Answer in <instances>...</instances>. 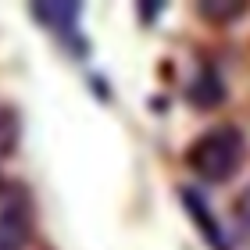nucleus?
I'll list each match as a JSON object with an SVG mask.
<instances>
[{
    "label": "nucleus",
    "instance_id": "obj_1",
    "mask_svg": "<svg viewBox=\"0 0 250 250\" xmlns=\"http://www.w3.org/2000/svg\"><path fill=\"white\" fill-rule=\"evenodd\" d=\"M247 165V136L240 125H211L186 146V168L200 183L222 186Z\"/></svg>",
    "mask_w": 250,
    "mask_h": 250
},
{
    "label": "nucleus",
    "instance_id": "obj_2",
    "mask_svg": "<svg viewBox=\"0 0 250 250\" xmlns=\"http://www.w3.org/2000/svg\"><path fill=\"white\" fill-rule=\"evenodd\" d=\"M32 240V208L25 193H11L0 208V250H25Z\"/></svg>",
    "mask_w": 250,
    "mask_h": 250
},
{
    "label": "nucleus",
    "instance_id": "obj_3",
    "mask_svg": "<svg viewBox=\"0 0 250 250\" xmlns=\"http://www.w3.org/2000/svg\"><path fill=\"white\" fill-rule=\"evenodd\" d=\"M179 197H183V208H186V214L193 218V225H197V232L204 236V243H208L211 250H229V240H225V229L218 225V218L211 214V208H208V200L200 197L193 186H183L179 189Z\"/></svg>",
    "mask_w": 250,
    "mask_h": 250
},
{
    "label": "nucleus",
    "instance_id": "obj_4",
    "mask_svg": "<svg viewBox=\"0 0 250 250\" xmlns=\"http://www.w3.org/2000/svg\"><path fill=\"white\" fill-rule=\"evenodd\" d=\"M29 15L36 18L47 32H54V36L75 40L79 18H83V4H72V0H64V4H32Z\"/></svg>",
    "mask_w": 250,
    "mask_h": 250
},
{
    "label": "nucleus",
    "instance_id": "obj_5",
    "mask_svg": "<svg viewBox=\"0 0 250 250\" xmlns=\"http://www.w3.org/2000/svg\"><path fill=\"white\" fill-rule=\"evenodd\" d=\"M186 100L197 111H211V107H218L222 100H225V83H222V75H218V68L214 64H200L197 68V75L189 79V86H186Z\"/></svg>",
    "mask_w": 250,
    "mask_h": 250
},
{
    "label": "nucleus",
    "instance_id": "obj_6",
    "mask_svg": "<svg viewBox=\"0 0 250 250\" xmlns=\"http://www.w3.org/2000/svg\"><path fill=\"white\" fill-rule=\"evenodd\" d=\"M247 11H250L247 4H197V15L208 18L211 25H218V29L232 25V21H240Z\"/></svg>",
    "mask_w": 250,
    "mask_h": 250
},
{
    "label": "nucleus",
    "instance_id": "obj_7",
    "mask_svg": "<svg viewBox=\"0 0 250 250\" xmlns=\"http://www.w3.org/2000/svg\"><path fill=\"white\" fill-rule=\"evenodd\" d=\"M18 132H21V125H18L15 107H0V154H15Z\"/></svg>",
    "mask_w": 250,
    "mask_h": 250
},
{
    "label": "nucleus",
    "instance_id": "obj_8",
    "mask_svg": "<svg viewBox=\"0 0 250 250\" xmlns=\"http://www.w3.org/2000/svg\"><path fill=\"white\" fill-rule=\"evenodd\" d=\"M232 214H236V222H240V225L250 229V183L240 189V197H236V204H232Z\"/></svg>",
    "mask_w": 250,
    "mask_h": 250
},
{
    "label": "nucleus",
    "instance_id": "obj_9",
    "mask_svg": "<svg viewBox=\"0 0 250 250\" xmlns=\"http://www.w3.org/2000/svg\"><path fill=\"white\" fill-rule=\"evenodd\" d=\"M136 11H140V18H143V21H150V18H157V15H161V4H150V7H146V4H140Z\"/></svg>",
    "mask_w": 250,
    "mask_h": 250
}]
</instances>
